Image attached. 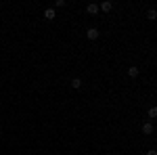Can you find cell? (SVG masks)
Wrapping results in <instances>:
<instances>
[{
	"mask_svg": "<svg viewBox=\"0 0 157 155\" xmlns=\"http://www.w3.org/2000/svg\"><path fill=\"white\" fill-rule=\"evenodd\" d=\"M98 36H101V32H98L97 27H88V29H86V38H88V40H97Z\"/></svg>",
	"mask_w": 157,
	"mask_h": 155,
	"instance_id": "obj_1",
	"label": "cell"
},
{
	"mask_svg": "<svg viewBox=\"0 0 157 155\" xmlns=\"http://www.w3.org/2000/svg\"><path fill=\"white\" fill-rule=\"evenodd\" d=\"M98 9H101L103 13H109L111 9H113V2H109V0H105V2H101V4H98Z\"/></svg>",
	"mask_w": 157,
	"mask_h": 155,
	"instance_id": "obj_2",
	"label": "cell"
},
{
	"mask_svg": "<svg viewBox=\"0 0 157 155\" xmlns=\"http://www.w3.org/2000/svg\"><path fill=\"white\" fill-rule=\"evenodd\" d=\"M55 17H57V15H55V9H44V19H46V21H52V19H55Z\"/></svg>",
	"mask_w": 157,
	"mask_h": 155,
	"instance_id": "obj_3",
	"label": "cell"
},
{
	"mask_svg": "<svg viewBox=\"0 0 157 155\" xmlns=\"http://www.w3.org/2000/svg\"><path fill=\"white\" fill-rule=\"evenodd\" d=\"M143 134H153V124L151 122H145L143 124Z\"/></svg>",
	"mask_w": 157,
	"mask_h": 155,
	"instance_id": "obj_4",
	"label": "cell"
},
{
	"mask_svg": "<svg viewBox=\"0 0 157 155\" xmlns=\"http://www.w3.org/2000/svg\"><path fill=\"white\" fill-rule=\"evenodd\" d=\"M86 11L90 13V15H97L101 9H98V4H88V6H86Z\"/></svg>",
	"mask_w": 157,
	"mask_h": 155,
	"instance_id": "obj_5",
	"label": "cell"
},
{
	"mask_svg": "<svg viewBox=\"0 0 157 155\" xmlns=\"http://www.w3.org/2000/svg\"><path fill=\"white\" fill-rule=\"evenodd\" d=\"M71 88H75V90L82 88V78H73L71 80Z\"/></svg>",
	"mask_w": 157,
	"mask_h": 155,
	"instance_id": "obj_6",
	"label": "cell"
},
{
	"mask_svg": "<svg viewBox=\"0 0 157 155\" xmlns=\"http://www.w3.org/2000/svg\"><path fill=\"white\" fill-rule=\"evenodd\" d=\"M138 73H140V69H138V67H130V69H128V76H130V78H136Z\"/></svg>",
	"mask_w": 157,
	"mask_h": 155,
	"instance_id": "obj_7",
	"label": "cell"
},
{
	"mask_svg": "<svg viewBox=\"0 0 157 155\" xmlns=\"http://www.w3.org/2000/svg\"><path fill=\"white\" fill-rule=\"evenodd\" d=\"M147 17H149L151 21H155V19H157V11H155V9H149V13H147Z\"/></svg>",
	"mask_w": 157,
	"mask_h": 155,
	"instance_id": "obj_8",
	"label": "cell"
},
{
	"mask_svg": "<svg viewBox=\"0 0 157 155\" xmlns=\"http://www.w3.org/2000/svg\"><path fill=\"white\" fill-rule=\"evenodd\" d=\"M149 118H157V107H149Z\"/></svg>",
	"mask_w": 157,
	"mask_h": 155,
	"instance_id": "obj_9",
	"label": "cell"
},
{
	"mask_svg": "<svg viewBox=\"0 0 157 155\" xmlns=\"http://www.w3.org/2000/svg\"><path fill=\"white\" fill-rule=\"evenodd\" d=\"M147 155H157V151H155V149H151V151H147Z\"/></svg>",
	"mask_w": 157,
	"mask_h": 155,
	"instance_id": "obj_10",
	"label": "cell"
}]
</instances>
